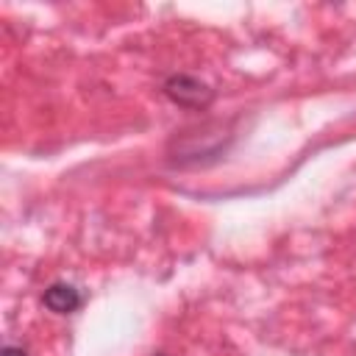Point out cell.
I'll return each instance as SVG.
<instances>
[{
    "label": "cell",
    "instance_id": "cell-1",
    "mask_svg": "<svg viewBox=\"0 0 356 356\" xmlns=\"http://www.w3.org/2000/svg\"><path fill=\"white\" fill-rule=\"evenodd\" d=\"M164 95H167L172 103L186 106V108H203V106H209V100H211V89H209L203 81L192 78V75H172V78H167Z\"/></svg>",
    "mask_w": 356,
    "mask_h": 356
},
{
    "label": "cell",
    "instance_id": "cell-2",
    "mask_svg": "<svg viewBox=\"0 0 356 356\" xmlns=\"http://www.w3.org/2000/svg\"><path fill=\"white\" fill-rule=\"evenodd\" d=\"M42 303H44L50 312H56V314H72V312L83 303V295H81V289H78L75 284L56 281V284H50V286L44 289Z\"/></svg>",
    "mask_w": 356,
    "mask_h": 356
},
{
    "label": "cell",
    "instance_id": "cell-3",
    "mask_svg": "<svg viewBox=\"0 0 356 356\" xmlns=\"http://www.w3.org/2000/svg\"><path fill=\"white\" fill-rule=\"evenodd\" d=\"M0 356H28V350H25V348H19V345H3Z\"/></svg>",
    "mask_w": 356,
    "mask_h": 356
}]
</instances>
